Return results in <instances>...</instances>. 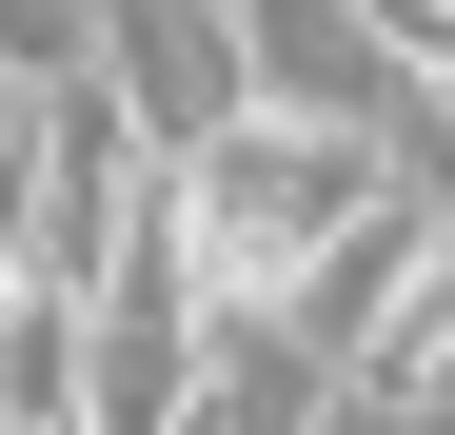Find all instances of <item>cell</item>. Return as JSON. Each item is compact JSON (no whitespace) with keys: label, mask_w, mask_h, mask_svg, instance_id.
I'll return each instance as SVG.
<instances>
[{"label":"cell","mask_w":455,"mask_h":435,"mask_svg":"<svg viewBox=\"0 0 455 435\" xmlns=\"http://www.w3.org/2000/svg\"><path fill=\"white\" fill-rule=\"evenodd\" d=\"M238 59H258V119L416 138V80H396V20L376 0H238Z\"/></svg>","instance_id":"3957f363"},{"label":"cell","mask_w":455,"mask_h":435,"mask_svg":"<svg viewBox=\"0 0 455 435\" xmlns=\"http://www.w3.org/2000/svg\"><path fill=\"white\" fill-rule=\"evenodd\" d=\"M100 99L159 138V159H218L258 119V59H238V0H100Z\"/></svg>","instance_id":"7a4b0ae2"},{"label":"cell","mask_w":455,"mask_h":435,"mask_svg":"<svg viewBox=\"0 0 455 435\" xmlns=\"http://www.w3.org/2000/svg\"><path fill=\"white\" fill-rule=\"evenodd\" d=\"M396 178H416V138H337V119H238L218 159H159V218H179V297H198V336H218V356L297 336L317 257H337Z\"/></svg>","instance_id":"6da1fadb"}]
</instances>
